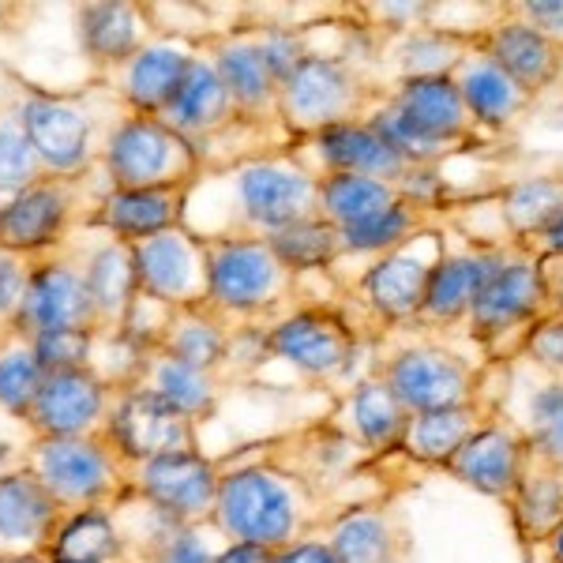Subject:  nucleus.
<instances>
[{
    "instance_id": "f257e3e1",
    "label": "nucleus",
    "mask_w": 563,
    "mask_h": 563,
    "mask_svg": "<svg viewBox=\"0 0 563 563\" xmlns=\"http://www.w3.org/2000/svg\"><path fill=\"white\" fill-rule=\"evenodd\" d=\"M214 522L233 541L286 549L301 530V496L286 477L267 466H244L222 477L214 499Z\"/></svg>"
},
{
    "instance_id": "f03ea898",
    "label": "nucleus",
    "mask_w": 563,
    "mask_h": 563,
    "mask_svg": "<svg viewBox=\"0 0 563 563\" xmlns=\"http://www.w3.org/2000/svg\"><path fill=\"white\" fill-rule=\"evenodd\" d=\"M372 109V87L361 79L357 68L342 65L334 57H308L289 71L278 90V113L297 135H316L331 124L365 121Z\"/></svg>"
},
{
    "instance_id": "7ed1b4c3",
    "label": "nucleus",
    "mask_w": 563,
    "mask_h": 563,
    "mask_svg": "<svg viewBox=\"0 0 563 563\" xmlns=\"http://www.w3.org/2000/svg\"><path fill=\"white\" fill-rule=\"evenodd\" d=\"M106 169L113 177V188L188 185L199 169V151L192 140H185L158 117L132 113L109 135Z\"/></svg>"
},
{
    "instance_id": "20e7f679",
    "label": "nucleus",
    "mask_w": 563,
    "mask_h": 563,
    "mask_svg": "<svg viewBox=\"0 0 563 563\" xmlns=\"http://www.w3.org/2000/svg\"><path fill=\"white\" fill-rule=\"evenodd\" d=\"M549 316V286H544V267L538 256L519 252L504 256V263L493 271V278L481 286L474 308H470V334L496 353L499 339L511 334H530V327Z\"/></svg>"
},
{
    "instance_id": "39448f33",
    "label": "nucleus",
    "mask_w": 563,
    "mask_h": 563,
    "mask_svg": "<svg viewBox=\"0 0 563 563\" xmlns=\"http://www.w3.org/2000/svg\"><path fill=\"white\" fill-rule=\"evenodd\" d=\"M207 301L225 312H260L282 297L289 271L282 267L263 238L203 241Z\"/></svg>"
},
{
    "instance_id": "423d86ee",
    "label": "nucleus",
    "mask_w": 563,
    "mask_h": 563,
    "mask_svg": "<svg viewBox=\"0 0 563 563\" xmlns=\"http://www.w3.org/2000/svg\"><path fill=\"white\" fill-rule=\"evenodd\" d=\"M233 196L244 225L267 241L271 233L320 214V174H308L305 166L282 158L244 162L233 177Z\"/></svg>"
},
{
    "instance_id": "0eeeda50",
    "label": "nucleus",
    "mask_w": 563,
    "mask_h": 563,
    "mask_svg": "<svg viewBox=\"0 0 563 563\" xmlns=\"http://www.w3.org/2000/svg\"><path fill=\"white\" fill-rule=\"evenodd\" d=\"M387 387L410 413L477 402V372L443 346H406L384 365Z\"/></svg>"
},
{
    "instance_id": "6e6552de",
    "label": "nucleus",
    "mask_w": 563,
    "mask_h": 563,
    "mask_svg": "<svg viewBox=\"0 0 563 563\" xmlns=\"http://www.w3.org/2000/svg\"><path fill=\"white\" fill-rule=\"evenodd\" d=\"M132 267H135V289L143 297L169 305V308H196L207 301V267H203V241L180 230L158 233V238L135 241Z\"/></svg>"
},
{
    "instance_id": "1a4fd4ad",
    "label": "nucleus",
    "mask_w": 563,
    "mask_h": 563,
    "mask_svg": "<svg viewBox=\"0 0 563 563\" xmlns=\"http://www.w3.org/2000/svg\"><path fill=\"white\" fill-rule=\"evenodd\" d=\"M443 252L435 249L429 233H417L402 249L379 256L361 278V294L372 312L384 323H417L424 305V289H429L432 267L440 263Z\"/></svg>"
},
{
    "instance_id": "9d476101",
    "label": "nucleus",
    "mask_w": 563,
    "mask_h": 563,
    "mask_svg": "<svg viewBox=\"0 0 563 563\" xmlns=\"http://www.w3.org/2000/svg\"><path fill=\"white\" fill-rule=\"evenodd\" d=\"M109 443L132 462H151L192 451V421L162 402L151 387H132L109 410Z\"/></svg>"
},
{
    "instance_id": "9b49d317",
    "label": "nucleus",
    "mask_w": 563,
    "mask_h": 563,
    "mask_svg": "<svg viewBox=\"0 0 563 563\" xmlns=\"http://www.w3.org/2000/svg\"><path fill=\"white\" fill-rule=\"evenodd\" d=\"M263 346L308 376H334L353 361L357 334L346 323V316L331 312V308H301L271 327Z\"/></svg>"
},
{
    "instance_id": "f8f14e48",
    "label": "nucleus",
    "mask_w": 563,
    "mask_h": 563,
    "mask_svg": "<svg viewBox=\"0 0 563 563\" xmlns=\"http://www.w3.org/2000/svg\"><path fill=\"white\" fill-rule=\"evenodd\" d=\"M34 477L57 504L90 507L113 488V455L95 435H53L34 451Z\"/></svg>"
},
{
    "instance_id": "ddd939ff",
    "label": "nucleus",
    "mask_w": 563,
    "mask_h": 563,
    "mask_svg": "<svg viewBox=\"0 0 563 563\" xmlns=\"http://www.w3.org/2000/svg\"><path fill=\"white\" fill-rule=\"evenodd\" d=\"M526 459H530V443L519 432V424L493 417L443 470L474 493L511 504Z\"/></svg>"
},
{
    "instance_id": "4468645a",
    "label": "nucleus",
    "mask_w": 563,
    "mask_h": 563,
    "mask_svg": "<svg viewBox=\"0 0 563 563\" xmlns=\"http://www.w3.org/2000/svg\"><path fill=\"white\" fill-rule=\"evenodd\" d=\"M218 485H222L218 470L196 451H177V455H162L140 466L143 499L154 511L188 526L203 515H214Z\"/></svg>"
},
{
    "instance_id": "2eb2a0df",
    "label": "nucleus",
    "mask_w": 563,
    "mask_h": 563,
    "mask_svg": "<svg viewBox=\"0 0 563 563\" xmlns=\"http://www.w3.org/2000/svg\"><path fill=\"white\" fill-rule=\"evenodd\" d=\"M15 316H20L15 323L31 339L49 331H90L98 320L84 271L68 267V263H42V267H34Z\"/></svg>"
},
{
    "instance_id": "dca6fc26",
    "label": "nucleus",
    "mask_w": 563,
    "mask_h": 563,
    "mask_svg": "<svg viewBox=\"0 0 563 563\" xmlns=\"http://www.w3.org/2000/svg\"><path fill=\"white\" fill-rule=\"evenodd\" d=\"M15 117H20L26 140H31V147L45 169H53L57 177H68L87 166L90 121L84 117V109L49 95H31L20 102Z\"/></svg>"
},
{
    "instance_id": "f3484780",
    "label": "nucleus",
    "mask_w": 563,
    "mask_h": 563,
    "mask_svg": "<svg viewBox=\"0 0 563 563\" xmlns=\"http://www.w3.org/2000/svg\"><path fill=\"white\" fill-rule=\"evenodd\" d=\"M308 143H312V154L320 162V177L357 174V177H376L387 180V185H398V180L410 174V162L390 147L368 121L331 124V129L308 135Z\"/></svg>"
},
{
    "instance_id": "a211bd4d",
    "label": "nucleus",
    "mask_w": 563,
    "mask_h": 563,
    "mask_svg": "<svg viewBox=\"0 0 563 563\" xmlns=\"http://www.w3.org/2000/svg\"><path fill=\"white\" fill-rule=\"evenodd\" d=\"M477 49L488 53L507 76L519 87H526L530 95H538L560 76L563 65V45L544 38L541 31H533L530 23L519 15H499L477 34Z\"/></svg>"
},
{
    "instance_id": "6ab92c4d",
    "label": "nucleus",
    "mask_w": 563,
    "mask_h": 563,
    "mask_svg": "<svg viewBox=\"0 0 563 563\" xmlns=\"http://www.w3.org/2000/svg\"><path fill=\"white\" fill-rule=\"evenodd\" d=\"M390 102H395V109L413 124V129H421L424 135H432V140H440V143H455V147H462V143L470 140V132L477 129L466 102H462L455 71H448V76L398 79Z\"/></svg>"
},
{
    "instance_id": "aec40b11",
    "label": "nucleus",
    "mask_w": 563,
    "mask_h": 563,
    "mask_svg": "<svg viewBox=\"0 0 563 563\" xmlns=\"http://www.w3.org/2000/svg\"><path fill=\"white\" fill-rule=\"evenodd\" d=\"M507 252L499 249H474L459 252V256H440L432 267L429 289H424V305L417 323L424 327H451L459 320H470L481 286L493 278V271L504 263Z\"/></svg>"
},
{
    "instance_id": "412c9836",
    "label": "nucleus",
    "mask_w": 563,
    "mask_h": 563,
    "mask_svg": "<svg viewBox=\"0 0 563 563\" xmlns=\"http://www.w3.org/2000/svg\"><path fill=\"white\" fill-rule=\"evenodd\" d=\"M188 207V185L158 188H113L98 207V225H106L121 241H147L158 233L180 230Z\"/></svg>"
},
{
    "instance_id": "4be33fe9",
    "label": "nucleus",
    "mask_w": 563,
    "mask_h": 563,
    "mask_svg": "<svg viewBox=\"0 0 563 563\" xmlns=\"http://www.w3.org/2000/svg\"><path fill=\"white\" fill-rule=\"evenodd\" d=\"M106 410V384L90 368L53 372L42 379L38 398L31 406L34 429L53 435H84Z\"/></svg>"
},
{
    "instance_id": "5701e85b",
    "label": "nucleus",
    "mask_w": 563,
    "mask_h": 563,
    "mask_svg": "<svg viewBox=\"0 0 563 563\" xmlns=\"http://www.w3.org/2000/svg\"><path fill=\"white\" fill-rule=\"evenodd\" d=\"M462 102H466L470 117H474L477 129L488 132H504L530 109L533 95L526 87L515 84L504 68L496 65L488 53H481L477 45H470V53L462 57V65L455 68Z\"/></svg>"
},
{
    "instance_id": "b1692460",
    "label": "nucleus",
    "mask_w": 563,
    "mask_h": 563,
    "mask_svg": "<svg viewBox=\"0 0 563 563\" xmlns=\"http://www.w3.org/2000/svg\"><path fill=\"white\" fill-rule=\"evenodd\" d=\"M331 549L339 563H413V538L390 507L368 504L334 522Z\"/></svg>"
},
{
    "instance_id": "393cba45",
    "label": "nucleus",
    "mask_w": 563,
    "mask_h": 563,
    "mask_svg": "<svg viewBox=\"0 0 563 563\" xmlns=\"http://www.w3.org/2000/svg\"><path fill=\"white\" fill-rule=\"evenodd\" d=\"M68 222V192L60 180H38L0 207V249L42 252L60 238Z\"/></svg>"
},
{
    "instance_id": "a878e982",
    "label": "nucleus",
    "mask_w": 563,
    "mask_h": 563,
    "mask_svg": "<svg viewBox=\"0 0 563 563\" xmlns=\"http://www.w3.org/2000/svg\"><path fill=\"white\" fill-rule=\"evenodd\" d=\"M488 421H493V413L481 402L410 413V424H406L402 448L398 451L410 455L413 462H421V466H448Z\"/></svg>"
},
{
    "instance_id": "bb28decb",
    "label": "nucleus",
    "mask_w": 563,
    "mask_h": 563,
    "mask_svg": "<svg viewBox=\"0 0 563 563\" xmlns=\"http://www.w3.org/2000/svg\"><path fill=\"white\" fill-rule=\"evenodd\" d=\"M192 60H196V53L177 42L143 45L129 60V76H124V98H129V106L135 109V117L166 113V106L174 102L177 87L185 84Z\"/></svg>"
},
{
    "instance_id": "cd10ccee",
    "label": "nucleus",
    "mask_w": 563,
    "mask_h": 563,
    "mask_svg": "<svg viewBox=\"0 0 563 563\" xmlns=\"http://www.w3.org/2000/svg\"><path fill=\"white\" fill-rule=\"evenodd\" d=\"M511 519L526 544H544L563 526V466L530 451L511 496Z\"/></svg>"
},
{
    "instance_id": "c85d7f7f",
    "label": "nucleus",
    "mask_w": 563,
    "mask_h": 563,
    "mask_svg": "<svg viewBox=\"0 0 563 563\" xmlns=\"http://www.w3.org/2000/svg\"><path fill=\"white\" fill-rule=\"evenodd\" d=\"M233 113H238V106H233L222 76L214 71L211 60L196 53L185 84L177 87L174 102L166 106V113H162L158 121H166L169 129L180 132L185 140H196V135H211L214 129H222Z\"/></svg>"
},
{
    "instance_id": "c756f323",
    "label": "nucleus",
    "mask_w": 563,
    "mask_h": 563,
    "mask_svg": "<svg viewBox=\"0 0 563 563\" xmlns=\"http://www.w3.org/2000/svg\"><path fill=\"white\" fill-rule=\"evenodd\" d=\"M211 65H214L218 76H222V84H225V90H230L233 106H238V113L263 117L267 109H275V113H278L282 84H278L275 68L267 65V57H263L256 34H252V38L222 42L214 49Z\"/></svg>"
},
{
    "instance_id": "7c9ffc66",
    "label": "nucleus",
    "mask_w": 563,
    "mask_h": 563,
    "mask_svg": "<svg viewBox=\"0 0 563 563\" xmlns=\"http://www.w3.org/2000/svg\"><path fill=\"white\" fill-rule=\"evenodd\" d=\"M57 499L34 474L0 477V538L12 544L53 541L57 533Z\"/></svg>"
},
{
    "instance_id": "2f4dec72",
    "label": "nucleus",
    "mask_w": 563,
    "mask_h": 563,
    "mask_svg": "<svg viewBox=\"0 0 563 563\" xmlns=\"http://www.w3.org/2000/svg\"><path fill=\"white\" fill-rule=\"evenodd\" d=\"M350 421H353V435H357L361 448L376 451V455H390V451L402 448L410 410L398 402V395L387 387L384 376H372L353 387Z\"/></svg>"
},
{
    "instance_id": "473e14b6",
    "label": "nucleus",
    "mask_w": 563,
    "mask_h": 563,
    "mask_svg": "<svg viewBox=\"0 0 563 563\" xmlns=\"http://www.w3.org/2000/svg\"><path fill=\"white\" fill-rule=\"evenodd\" d=\"M395 203H402V192H398V185H387V180L357 177V174L320 177V218H327L334 230L365 225L372 218L390 211Z\"/></svg>"
},
{
    "instance_id": "72a5a7b5",
    "label": "nucleus",
    "mask_w": 563,
    "mask_h": 563,
    "mask_svg": "<svg viewBox=\"0 0 563 563\" xmlns=\"http://www.w3.org/2000/svg\"><path fill=\"white\" fill-rule=\"evenodd\" d=\"M563 214V177L541 174L515 180L499 192V218L507 222L511 238L519 244L538 241L544 230Z\"/></svg>"
},
{
    "instance_id": "f704fd0d",
    "label": "nucleus",
    "mask_w": 563,
    "mask_h": 563,
    "mask_svg": "<svg viewBox=\"0 0 563 563\" xmlns=\"http://www.w3.org/2000/svg\"><path fill=\"white\" fill-rule=\"evenodd\" d=\"M121 552L117 522L98 507H79L57 526L49 541V560L60 563H113Z\"/></svg>"
},
{
    "instance_id": "c9c22d12",
    "label": "nucleus",
    "mask_w": 563,
    "mask_h": 563,
    "mask_svg": "<svg viewBox=\"0 0 563 563\" xmlns=\"http://www.w3.org/2000/svg\"><path fill=\"white\" fill-rule=\"evenodd\" d=\"M79 38L98 60H132L143 49L140 15L132 4H87L79 8Z\"/></svg>"
},
{
    "instance_id": "e433bc0d",
    "label": "nucleus",
    "mask_w": 563,
    "mask_h": 563,
    "mask_svg": "<svg viewBox=\"0 0 563 563\" xmlns=\"http://www.w3.org/2000/svg\"><path fill=\"white\" fill-rule=\"evenodd\" d=\"M267 244L289 275H301V271H323V267H331L339 256H346V252H342V233L320 214L301 218V222L271 233Z\"/></svg>"
},
{
    "instance_id": "4c0bfd02",
    "label": "nucleus",
    "mask_w": 563,
    "mask_h": 563,
    "mask_svg": "<svg viewBox=\"0 0 563 563\" xmlns=\"http://www.w3.org/2000/svg\"><path fill=\"white\" fill-rule=\"evenodd\" d=\"M87 294L95 301L98 320L102 316H124L135 301V267H132V249L129 244H106L84 267Z\"/></svg>"
},
{
    "instance_id": "58836bf2",
    "label": "nucleus",
    "mask_w": 563,
    "mask_h": 563,
    "mask_svg": "<svg viewBox=\"0 0 563 563\" xmlns=\"http://www.w3.org/2000/svg\"><path fill=\"white\" fill-rule=\"evenodd\" d=\"M162 402H169L177 413H185L188 421L214 410V376L211 372H199L185 361L158 353L151 361V384H147Z\"/></svg>"
},
{
    "instance_id": "ea45409f",
    "label": "nucleus",
    "mask_w": 563,
    "mask_h": 563,
    "mask_svg": "<svg viewBox=\"0 0 563 563\" xmlns=\"http://www.w3.org/2000/svg\"><path fill=\"white\" fill-rule=\"evenodd\" d=\"M162 353H169V357L185 361V365H192L199 372H211L230 353V339L199 308H180V312H174L166 339H162Z\"/></svg>"
},
{
    "instance_id": "a19ab883",
    "label": "nucleus",
    "mask_w": 563,
    "mask_h": 563,
    "mask_svg": "<svg viewBox=\"0 0 563 563\" xmlns=\"http://www.w3.org/2000/svg\"><path fill=\"white\" fill-rule=\"evenodd\" d=\"M424 211L413 203H395L390 211L379 218H372L365 225H353V230H339L342 233V252H353V256H387V252L402 249L406 241H413L421 233Z\"/></svg>"
},
{
    "instance_id": "79ce46f5",
    "label": "nucleus",
    "mask_w": 563,
    "mask_h": 563,
    "mask_svg": "<svg viewBox=\"0 0 563 563\" xmlns=\"http://www.w3.org/2000/svg\"><path fill=\"white\" fill-rule=\"evenodd\" d=\"M530 451L563 466V379H541L526 398V413L519 421Z\"/></svg>"
},
{
    "instance_id": "37998d69",
    "label": "nucleus",
    "mask_w": 563,
    "mask_h": 563,
    "mask_svg": "<svg viewBox=\"0 0 563 563\" xmlns=\"http://www.w3.org/2000/svg\"><path fill=\"white\" fill-rule=\"evenodd\" d=\"M365 121L379 135H384V140L398 154H402L410 166H440V162L448 158L451 151H455V143H440V140H432V135H424L421 129H413V124L406 121L402 113H398L390 98H387V102H379V106H372Z\"/></svg>"
},
{
    "instance_id": "c03bdc74",
    "label": "nucleus",
    "mask_w": 563,
    "mask_h": 563,
    "mask_svg": "<svg viewBox=\"0 0 563 563\" xmlns=\"http://www.w3.org/2000/svg\"><path fill=\"white\" fill-rule=\"evenodd\" d=\"M38 154L26 140L23 124L15 113L0 117V192H23V188L38 185Z\"/></svg>"
},
{
    "instance_id": "a18cd8bd",
    "label": "nucleus",
    "mask_w": 563,
    "mask_h": 563,
    "mask_svg": "<svg viewBox=\"0 0 563 563\" xmlns=\"http://www.w3.org/2000/svg\"><path fill=\"white\" fill-rule=\"evenodd\" d=\"M42 379H45V372H42L31 346L0 353V406H4V410L31 413Z\"/></svg>"
},
{
    "instance_id": "49530a36",
    "label": "nucleus",
    "mask_w": 563,
    "mask_h": 563,
    "mask_svg": "<svg viewBox=\"0 0 563 563\" xmlns=\"http://www.w3.org/2000/svg\"><path fill=\"white\" fill-rule=\"evenodd\" d=\"M31 350H34V357H38V365H42L45 376H53V372L87 368L90 331H49V334H34Z\"/></svg>"
},
{
    "instance_id": "de8ad7c7",
    "label": "nucleus",
    "mask_w": 563,
    "mask_h": 563,
    "mask_svg": "<svg viewBox=\"0 0 563 563\" xmlns=\"http://www.w3.org/2000/svg\"><path fill=\"white\" fill-rule=\"evenodd\" d=\"M214 556L218 552H211V544H207V538L196 526L169 519L158 533L151 563H214Z\"/></svg>"
},
{
    "instance_id": "09e8293b",
    "label": "nucleus",
    "mask_w": 563,
    "mask_h": 563,
    "mask_svg": "<svg viewBox=\"0 0 563 563\" xmlns=\"http://www.w3.org/2000/svg\"><path fill=\"white\" fill-rule=\"evenodd\" d=\"M522 353L541 372L563 379V316H544V320L533 323L522 342Z\"/></svg>"
},
{
    "instance_id": "8fccbe9b",
    "label": "nucleus",
    "mask_w": 563,
    "mask_h": 563,
    "mask_svg": "<svg viewBox=\"0 0 563 563\" xmlns=\"http://www.w3.org/2000/svg\"><path fill=\"white\" fill-rule=\"evenodd\" d=\"M26 282H31V271L23 267L12 252L0 249V316H15L23 305Z\"/></svg>"
},
{
    "instance_id": "3c124183",
    "label": "nucleus",
    "mask_w": 563,
    "mask_h": 563,
    "mask_svg": "<svg viewBox=\"0 0 563 563\" xmlns=\"http://www.w3.org/2000/svg\"><path fill=\"white\" fill-rule=\"evenodd\" d=\"M515 12H522L519 20H526L533 31H541L544 38L563 45V0H526Z\"/></svg>"
},
{
    "instance_id": "603ef678",
    "label": "nucleus",
    "mask_w": 563,
    "mask_h": 563,
    "mask_svg": "<svg viewBox=\"0 0 563 563\" xmlns=\"http://www.w3.org/2000/svg\"><path fill=\"white\" fill-rule=\"evenodd\" d=\"M275 563H339L331 541H294L275 552Z\"/></svg>"
},
{
    "instance_id": "864d4df0",
    "label": "nucleus",
    "mask_w": 563,
    "mask_h": 563,
    "mask_svg": "<svg viewBox=\"0 0 563 563\" xmlns=\"http://www.w3.org/2000/svg\"><path fill=\"white\" fill-rule=\"evenodd\" d=\"M275 552L278 549H263V544H249V541H230L214 556V563H275Z\"/></svg>"
},
{
    "instance_id": "5fc2aeb1",
    "label": "nucleus",
    "mask_w": 563,
    "mask_h": 563,
    "mask_svg": "<svg viewBox=\"0 0 563 563\" xmlns=\"http://www.w3.org/2000/svg\"><path fill=\"white\" fill-rule=\"evenodd\" d=\"M526 249H530V256H538V260H563V214L541 233L538 241L526 244Z\"/></svg>"
},
{
    "instance_id": "6e6d98bb",
    "label": "nucleus",
    "mask_w": 563,
    "mask_h": 563,
    "mask_svg": "<svg viewBox=\"0 0 563 563\" xmlns=\"http://www.w3.org/2000/svg\"><path fill=\"white\" fill-rule=\"evenodd\" d=\"M549 263L552 267H560V278L544 271V286H549V316H563V260H549Z\"/></svg>"
},
{
    "instance_id": "4d7b16f0",
    "label": "nucleus",
    "mask_w": 563,
    "mask_h": 563,
    "mask_svg": "<svg viewBox=\"0 0 563 563\" xmlns=\"http://www.w3.org/2000/svg\"><path fill=\"white\" fill-rule=\"evenodd\" d=\"M544 544H549V556H552V563H563V526H560V530L552 533V538L544 541Z\"/></svg>"
},
{
    "instance_id": "13d9d810",
    "label": "nucleus",
    "mask_w": 563,
    "mask_h": 563,
    "mask_svg": "<svg viewBox=\"0 0 563 563\" xmlns=\"http://www.w3.org/2000/svg\"><path fill=\"white\" fill-rule=\"evenodd\" d=\"M0 563H42V560H34V556H0Z\"/></svg>"
},
{
    "instance_id": "bf43d9fd",
    "label": "nucleus",
    "mask_w": 563,
    "mask_h": 563,
    "mask_svg": "<svg viewBox=\"0 0 563 563\" xmlns=\"http://www.w3.org/2000/svg\"><path fill=\"white\" fill-rule=\"evenodd\" d=\"M49 563H60V560H49Z\"/></svg>"
}]
</instances>
